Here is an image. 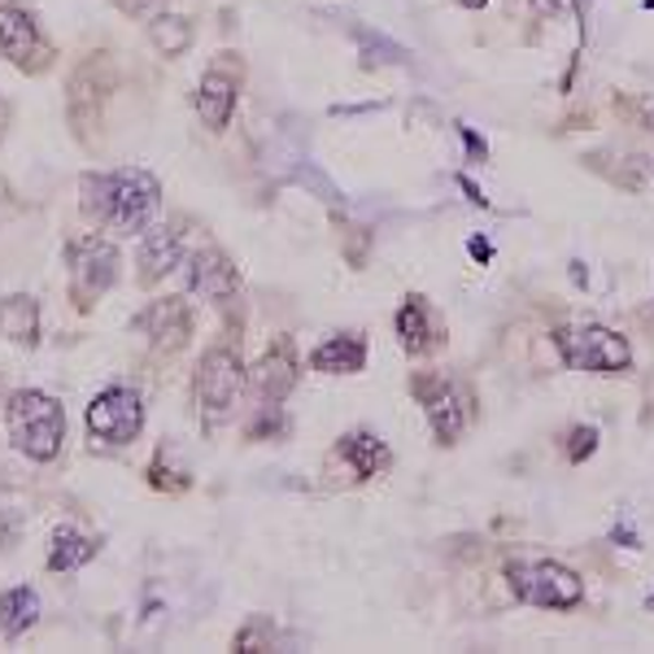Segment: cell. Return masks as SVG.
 <instances>
[{
  "instance_id": "obj_1",
  "label": "cell",
  "mask_w": 654,
  "mask_h": 654,
  "mask_svg": "<svg viewBox=\"0 0 654 654\" xmlns=\"http://www.w3.org/2000/svg\"><path fill=\"white\" fill-rule=\"evenodd\" d=\"M84 215L109 222L118 231H144L162 206V184L149 171H113V175H84Z\"/></svg>"
},
{
  "instance_id": "obj_2",
  "label": "cell",
  "mask_w": 654,
  "mask_h": 654,
  "mask_svg": "<svg viewBox=\"0 0 654 654\" xmlns=\"http://www.w3.org/2000/svg\"><path fill=\"white\" fill-rule=\"evenodd\" d=\"M4 428H9L13 445H18L26 458L48 462V458H57V449H62L66 415H62V406H57L48 393L22 389V393H13V397H9Z\"/></svg>"
},
{
  "instance_id": "obj_3",
  "label": "cell",
  "mask_w": 654,
  "mask_h": 654,
  "mask_svg": "<svg viewBox=\"0 0 654 654\" xmlns=\"http://www.w3.org/2000/svg\"><path fill=\"white\" fill-rule=\"evenodd\" d=\"M554 345H558V353H563V362L571 367V371H598V375H620V371H629V362H633V349H629V340L620 336V331H611V327H563V331H554Z\"/></svg>"
},
{
  "instance_id": "obj_4",
  "label": "cell",
  "mask_w": 654,
  "mask_h": 654,
  "mask_svg": "<svg viewBox=\"0 0 654 654\" xmlns=\"http://www.w3.org/2000/svg\"><path fill=\"white\" fill-rule=\"evenodd\" d=\"M506 580L515 589L520 602L528 607H549V611H567L585 598V585L571 567L563 563H549V558H537V563H511L506 567Z\"/></svg>"
},
{
  "instance_id": "obj_5",
  "label": "cell",
  "mask_w": 654,
  "mask_h": 654,
  "mask_svg": "<svg viewBox=\"0 0 654 654\" xmlns=\"http://www.w3.org/2000/svg\"><path fill=\"white\" fill-rule=\"evenodd\" d=\"M113 280H118V249L106 236H79L70 244V297H75V306L88 310Z\"/></svg>"
},
{
  "instance_id": "obj_6",
  "label": "cell",
  "mask_w": 654,
  "mask_h": 654,
  "mask_svg": "<svg viewBox=\"0 0 654 654\" xmlns=\"http://www.w3.org/2000/svg\"><path fill=\"white\" fill-rule=\"evenodd\" d=\"M240 389H244L240 353H236L231 345H215V349L201 358V367H197V402H201V411H206L215 424L227 419L231 406H236V397H240Z\"/></svg>"
},
{
  "instance_id": "obj_7",
  "label": "cell",
  "mask_w": 654,
  "mask_h": 654,
  "mask_svg": "<svg viewBox=\"0 0 654 654\" xmlns=\"http://www.w3.org/2000/svg\"><path fill=\"white\" fill-rule=\"evenodd\" d=\"M140 424H144V406L131 389H106L92 397L88 406V433L106 445H127L140 436Z\"/></svg>"
},
{
  "instance_id": "obj_8",
  "label": "cell",
  "mask_w": 654,
  "mask_h": 654,
  "mask_svg": "<svg viewBox=\"0 0 654 654\" xmlns=\"http://www.w3.org/2000/svg\"><path fill=\"white\" fill-rule=\"evenodd\" d=\"M0 57H9L22 70L48 66V44L40 40V26H35V18L22 4H4L0 9Z\"/></svg>"
},
{
  "instance_id": "obj_9",
  "label": "cell",
  "mask_w": 654,
  "mask_h": 654,
  "mask_svg": "<svg viewBox=\"0 0 654 654\" xmlns=\"http://www.w3.org/2000/svg\"><path fill=\"white\" fill-rule=\"evenodd\" d=\"M415 393H419V402L428 411V424H433L436 440H445V445L458 440V433L467 428V402H462V393L449 380H419Z\"/></svg>"
},
{
  "instance_id": "obj_10",
  "label": "cell",
  "mask_w": 654,
  "mask_h": 654,
  "mask_svg": "<svg viewBox=\"0 0 654 654\" xmlns=\"http://www.w3.org/2000/svg\"><path fill=\"white\" fill-rule=\"evenodd\" d=\"M135 327L157 345V349H179L188 336H193V315H188V306L179 302V297H166V302H153Z\"/></svg>"
},
{
  "instance_id": "obj_11",
  "label": "cell",
  "mask_w": 654,
  "mask_h": 654,
  "mask_svg": "<svg viewBox=\"0 0 654 654\" xmlns=\"http://www.w3.org/2000/svg\"><path fill=\"white\" fill-rule=\"evenodd\" d=\"M293 384H297V353H293L288 340H275L262 353V362L253 367V389H258L262 402H284Z\"/></svg>"
},
{
  "instance_id": "obj_12",
  "label": "cell",
  "mask_w": 654,
  "mask_h": 654,
  "mask_svg": "<svg viewBox=\"0 0 654 654\" xmlns=\"http://www.w3.org/2000/svg\"><path fill=\"white\" fill-rule=\"evenodd\" d=\"M184 258V231L179 227H153L140 240V280L157 284L162 275H171Z\"/></svg>"
},
{
  "instance_id": "obj_13",
  "label": "cell",
  "mask_w": 654,
  "mask_h": 654,
  "mask_svg": "<svg viewBox=\"0 0 654 654\" xmlns=\"http://www.w3.org/2000/svg\"><path fill=\"white\" fill-rule=\"evenodd\" d=\"M188 288L201 293L206 302H227L236 293V266L218 249H197L188 266Z\"/></svg>"
},
{
  "instance_id": "obj_14",
  "label": "cell",
  "mask_w": 654,
  "mask_h": 654,
  "mask_svg": "<svg viewBox=\"0 0 654 654\" xmlns=\"http://www.w3.org/2000/svg\"><path fill=\"white\" fill-rule=\"evenodd\" d=\"M362 362H367V340L358 331L331 336L310 353V367L324 375H353V371H362Z\"/></svg>"
},
{
  "instance_id": "obj_15",
  "label": "cell",
  "mask_w": 654,
  "mask_h": 654,
  "mask_svg": "<svg viewBox=\"0 0 654 654\" xmlns=\"http://www.w3.org/2000/svg\"><path fill=\"white\" fill-rule=\"evenodd\" d=\"M197 109H201V118L215 127V131H222L227 122H231V109H236V79L231 75H222V70H210L206 79H201V88H197Z\"/></svg>"
},
{
  "instance_id": "obj_16",
  "label": "cell",
  "mask_w": 654,
  "mask_h": 654,
  "mask_svg": "<svg viewBox=\"0 0 654 654\" xmlns=\"http://www.w3.org/2000/svg\"><path fill=\"white\" fill-rule=\"evenodd\" d=\"M0 336L9 340V345H35V336H40V306H35V297H4L0 302Z\"/></svg>"
},
{
  "instance_id": "obj_17",
  "label": "cell",
  "mask_w": 654,
  "mask_h": 654,
  "mask_svg": "<svg viewBox=\"0 0 654 654\" xmlns=\"http://www.w3.org/2000/svg\"><path fill=\"white\" fill-rule=\"evenodd\" d=\"M397 336H402V345H406L411 353H428V349L440 345V331H436L424 297H411V302L397 310Z\"/></svg>"
},
{
  "instance_id": "obj_18",
  "label": "cell",
  "mask_w": 654,
  "mask_h": 654,
  "mask_svg": "<svg viewBox=\"0 0 654 654\" xmlns=\"http://www.w3.org/2000/svg\"><path fill=\"white\" fill-rule=\"evenodd\" d=\"M340 458L353 467V476L358 480H367V476H380L384 467H389V449H384V440L371 433H349L340 440Z\"/></svg>"
},
{
  "instance_id": "obj_19",
  "label": "cell",
  "mask_w": 654,
  "mask_h": 654,
  "mask_svg": "<svg viewBox=\"0 0 654 654\" xmlns=\"http://www.w3.org/2000/svg\"><path fill=\"white\" fill-rule=\"evenodd\" d=\"M35 620H40V593H35V589L18 585V589H9V593L0 598V629H4L9 637H22Z\"/></svg>"
},
{
  "instance_id": "obj_20",
  "label": "cell",
  "mask_w": 654,
  "mask_h": 654,
  "mask_svg": "<svg viewBox=\"0 0 654 654\" xmlns=\"http://www.w3.org/2000/svg\"><path fill=\"white\" fill-rule=\"evenodd\" d=\"M149 40H153L157 53L179 57V53H188V44H193V22L179 18V13H157V18L149 22Z\"/></svg>"
},
{
  "instance_id": "obj_21",
  "label": "cell",
  "mask_w": 654,
  "mask_h": 654,
  "mask_svg": "<svg viewBox=\"0 0 654 654\" xmlns=\"http://www.w3.org/2000/svg\"><path fill=\"white\" fill-rule=\"evenodd\" d=\"M92 554H97V542L79 537L75 528H62V533L53 537V549H48V571H75V567H84Z\"/></svg>"
},
{
  "instance_id": "obj_22",
  "label": "cell",
  "mask_w": 654,
  "mask_h": 654,
  "mask_svg": "<svg viewBox=\"0 0 654 654\" xmlns=\"http://www.w3.org/2000/svg\"><path fill=\"white\" fill-rule=\"evenodd\" d=\"M593 449H598V428H576V433H571V445H567V458L580 462V458H589Z\"/></svg>"
},
{
  "instance_id": "obj_23",
  "label": "cell",
  "mask_w": 654,
  "mask_h": 654,
  "mask_svg": "<svg viewBox=\"0 0 654 654\" xmlns=\"http://www.w3.org/2000/svg\"><path fill=\"white\" fill-rule=\"evenodd\" d=\"M113 4H118L122 13H135V18H144V13H153L162 0H113Z\"/></svg>"
},
{
  "instance_id": "obj_24",
  "label": "cell",
  "mask_w": 654,
  "mask_h": 654,
  "mask_svg": "<svg viewBox=\"0 0 654 654\" xmlns=\"http://www.w3.org/2000/svg\"><path fill=\"white\" fill-rule=\"evenodd\" d=\"M467 249H471V258H480V262H489V258H493V244H489V240H471Z\"/></svg>"
},
{
  "instance_id": "obj_25",
  "label": "cell",
  "mask_w": 654,
  "mask_h": 654,
  "mask_svg": "<svg viewBox=\"0 0 654 654\" xmlns=\"http://www.w3.org/2000/svg\"><path fill=\"white\" fill-rule=\"evenodd\" d=\"M563 4H567V0H533V9H537V13H558Z\"/></svg>"
},
{
  "instance_id": "obj_26",
  "label": "cell",
  "mask_w": 654,
  "mask_h": 654,
  "mask_svg": "<svg viewBox=\"0 0 654 654\" xmlns=\"http://www.w3.org/2000/svg\"><path fill=\"white\" fill-rule=\"evenodd\" d=\"M462 135H467V149H471V157H484V144H480V140H476L467 127H462Z\"/></svg>"
},
{
  "instance_id": "obj_27",
  "label": "cell",
  "mask_w": 654,
  "mask_h": 654,
  "mask_svg": "<svg viewBox=\"0 0 654 654\" xmlns=\"http://www.w3.org/2000/svg\"><path fill=\"white\" fill-rule=\"evenodd\" d=\"M454 4H462V9H484L489 0H454Z\"/></svg>"
},
{
  "instance_id": "obj_28",
  "label": "cell",
  "mask_w": 654,
  "mask_h": 654,
  "mask_svg": "<svg viewBox=\"0 0 654 654\" xmlns=\"http://www.w3.org/2000/svg\"><path fill=\"white\" fill-rule=\"evenodd\" d=\"M0 131H4V106H0Z\"/></svg>"
}]
</instances>
